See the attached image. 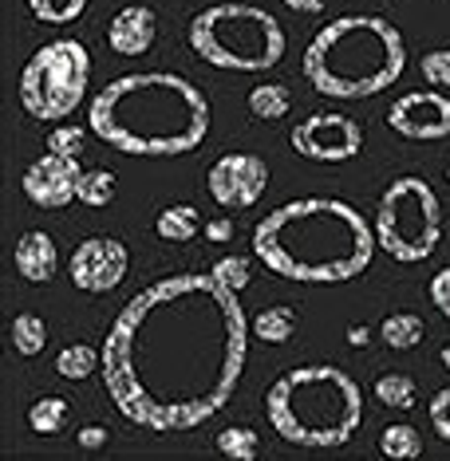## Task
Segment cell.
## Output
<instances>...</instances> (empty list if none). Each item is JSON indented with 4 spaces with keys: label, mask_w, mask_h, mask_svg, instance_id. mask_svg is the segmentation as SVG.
Returning a JSON list of instances; mask_svg holds the SVG:
<instances>
[{
    "label": "cell",
    "mask_w": 450,
    "mask_h": 461,
    "mask_svg": "<svg viewBox=\"0 0 450 461\" xmlns=\"http://www.w3.org/2000/svg\"><path fill=\"white\" fill-rule=\"evenodd\" d=\"M249 359V320L214 272L162 276L127 300L103 339V391L127 422L182 434L234 398Z\"/></svg>",
    "instance_id": "1"
},
{
    "label": "cell",
    "mask_w": 450,
    "mask_h": 461,
    "mask_svg": "<svg viewBox=\"0 0 450 461\" xmlns=\"http://www.w3.org/2000/svg\"><path fill=\"white\" fill-rule=\"evenodd\" d=\"M87 127L131 158H178L209 134V99L178 71H134L91 99Z\"/></svg>",
    "instance_id": "2"
},
{
    "label": "cell",
    "mask_w": 450,
    "mask_h": 461,
    "mask_svg": "<svg viewBox=\"0 0 450 461\" xmlns=\"http://www.w3.org/2000/svg\"><path fill=\"white\" fill-rule=\"evenodd\" d=\"M375 229L340 197H300L253 229V257L280 280L348 285L375 257Z\"/></svg>",
    "instance_id": "3"
},
{
    "label": "cell",
    "mask_w": 450,
    "mask_h": 461,
    "mask_svg": "<svg viewBox=\"0 0 450 461\" xmlns=\"http://www.w3.org/2000/svg\"><path fill=\"white\" fill-rule=\"evenodd\" d=\"M407 44L383 16L352 13L324 24L305 48V79L328 99H372L399 83Z\"/></svg>",
    "instance_id": "4"
},
{
    "label": "cell",
    "mask_w": 450,
    "mask_h": 461,
    "mask_svg": "<svg viewBox=\"0 0 450 461\" xmlns=\"http://www.w3.org/2000/svg\"><path fill=\"white\" fill-rule=\"evenodd\" d=\"M265 414L269 426L292 446L336 449L360 434L363 391L340 366H292L265 391Z\"/></svg>",
    "instance_id": "5"
},
{
    "label": "cell",
    "mask_w": 450,
    "mask_h": 461,
    "mask_svg": "<svg viewBox=\"0 0 450 461\" xmlns=\"http://www.w3.org/2000/svg\"><path fill=\"white\" fill-rule=\"evenodd\" d=\"M194 56L222 71H269L285 59L289 36L273 13L242 0L202 8L186 28Z\"/></svg>",
    "instance_id": "6"
},
{
    "label": "cell",
    "mask_w": 450,
    "mask_h": 461,
    "mask_svg": "<svg viewBox=\"0 0 450 461\" xmlns=\"http://www.w3.org/2000/svg\"><path fill=\"white\" fill-rule=\"evenodd\" d=\"M375 245L399 265H418L435 257L443 240V205L427 177H395L375 205Z\"/></svg>",
    "instance_id": "7"
},
{
    "label": "cell",
    "mask_w": 450,
    "mask_h": 461,
    "mask_svg": "<svg viewBox=\"0 0 450 461\" xmlns=\"http://www.w3.org/2000/svg\"><path fill=\"white\" fill-rule=\"evenodd\" d=\"M91 56L79 40H51L20 71V103L40 122H64L87 95Z\"/></svg>",
    "instance_id": "8"
},
{
    "label": "cell",
    "mask_w": 450,
    "mask_h": 461,
    "mask_svg": "<svg viewBox=\"0 0 450 461\" xmlns=\"http://www.w3.org/2000/svg\"><path fill=\"white\" fill-rule=\"evenodd\" d=\"M292 150L308 162H352L363 150V127L348 114L317 111L292 127Z\"/></svg>",
    "instance_id": "9"
},
{
    "label": "cell",
    "mask_w": 450,
    "mask_h": 461,
    "mask_svg": "<svg viewBox=\"0 0 450 461\" xmlns=\"http://www.w3.org/2000/svg\"><path fill=\"white\" fill-rule=\"evenodd\" d=\"M209 197L222 209H249L261 202V194L269 190V166L257 154H222L206 174Z\"/></svg>",
    "instance_id": "10"
},
{
    "label": "cell",
    "mask_w": 450,
    "mask_h": 461,
    "mask_svg": "<svg viewBox=\"0 0 450 461\" xmlns=\"http://www.w3.org/2000/svg\"><path fill=\"white\" fill-rule=\"evenodd\" d=\"M127 265H131V253L123 240L115 237H87L83 245H76L71 253V285L79 292H91V296H103V292L119 288L123 276H127Z\"/></svg>",
    "instance_id": "11"
},
{
    "label": "cell",
    "mask_w": 450,
    "mask_h": 461,
    "mask_svg": "<svg viewBox=\"0 0 450 461\" xmlns=\"http://www.w3.org/2000/svg\"><path fill=\"white\" fill-rule=\"evenodd\" d=\"M387 127L411 142H438L450 134V99L443 91H407L387 111Z\"/></svg>",
    "instance_id": "12"
},
{
    "label": "cell",
    "mask_w": 450,
    "mask_h": 461,
    "mask_svg": "<svg viewBox=\"0 0 450 461\" xmlns=\"http://www.w3.org/2000/svg\"><path fill=\"white\" fill-rule=\"evenodd\" d=\"M79 177H83V166L79 158H68V154H56L48 150L44 158H36L32 166L24 170V197L40 209H64L71 197L79 190Z\"/></svg>",
    "instance_id": "13"
},
{
    "label": "cell",
    "mask_w": 450,
    "mask_h": 461,
    "mask_svg": "<svg viewBox=\"0 0 450 461\" xmlns=\"http://www.w3.org/2000/svg\"><path fill=\"white\" fill-rule=\"evenodd\" d=\"M154 32H159V16H154V8L127 5L123 13H115V20H111L107 44H111V51L134 59V56H142V51H151Z\"/></svg>",
    "instance_id": "14"
},
{
    "label": "cell",
    "mask_w": 450,
    "mask_h": 461,
    "mask_svg": "<svg viewBox=\"0 0 450 461\" xmlns=\"http://www.w3.org/2000/svg\"><path fill=\"white\" fill-rule=\"evenodd\" d=\"M16 272L24 280H32V285H48L51 276H56L60 268V253H56V240H51L48 233H40V229H32V233H24L16 240Z\"/></svg>",
    "instance_id": "15"
},
{
    "label": "cell",
    "mask_w": 450,
    "mask_h": 461,
    "mask_svg": "<svg viewBox=\"0 0 450 461\" xmlns=\"http://www.w3.org/2000/svg\"><path fill=\"white\" fill-rule=\"evenodd\" d=\"M154 233L162 240H174V245H186V240H194L197 233H206L202 225V213H197L194 205H166L159 217H154Z\"/></svg>",
    "instance_id": "16"
},
{
    "label": "cell",
    "mask_w": 450,
    "mask_h": 461,
    "mask_svg": "<svg viewBox=\"0 0 450 461\" xmlns=\"http://www.w3.org/2000/svg\"><path fill=\"white\" fill-rule=\"evenodd\" d=\"M253 331H257L261 343H269V348H280V343H289L292 335H297V312H292L289 303H273V308L257 312Z\"/></svg>",
    "instance_id": "17"
},
{
    "label": "cell",
    "mask_w": 450,
    "mask_h": 461,
    "mask_svg": "<svg viewBox=\"0 0 450 461\" xmlns=\"http://www.w3.org/2000/svg\"><path fill=\"white\" fill-rule=\"evenodd\" d=\"M68 414H71L68 398L48 394V398H36V402L28 406V426H32L36 434H44V438H56V434H64Z\"/></svg>",
    "instance_id": "18"
},
{
    "label": "cell",
    "mask_w": 450,
    "mask_h": 461,
    "mask_svg": "<svg viewBox=\"0 0 450 461\" xmlns=\"http://www.w3.org/2000/svg\"><path fill=\"white\" fill-rule=\"evenodd\" d=\"M380 335H383V343L391 351H411L415 343H423V320L415 316V312H391L383 323H380Z\"/></svg>",
    "instance_id": "19"
},
{
    "label": "cell",
    "mask_w": 450,
    "mask_h": 461,
    "mask_svg": "<svg viewBox=\"0 0 450 461\" xmlns=\"http://www.w3.org/2000/svg\"><path fill=\"white\" fill-rule=\"evenodd\" d=\"M289 107H292V95H289L285 83H261V87L249 91V111H253L261 122L285 119Z\"/></svg>",
    "instance_id": "20"
},
{
    "label": "cell",
    "mask_w": 450,
    "mask_h": 461,
    "mask_svg": "<svg viewBox=\"0 0 450 461\" xmlns=\"http://www.w3.org/2000/svg\"><path fill=\"white\" fill-rule=\"evenodd\" d=\"M13 348L24 355V359H32L48 348V323L44 316H36V312H20L13 316Z\"/></svg>",
    "instance_id": "21"
},
{
    "label": "cell",
    "mask_w": 450,
    "mask_h": 461,
    "mask_svg": "<svg viewBox=\"0 0 450 461\" xmlns=\"http://www.w3.org/2000/svg\"><path fill=\"white\" fill-rule=\"evenodd\" d=\"M96 366H103V351H96L91 343H71L56 355V371L71 383H83L87 375H96Z\"/></svg>",
    "instance_id": "22"
},
{
    "label": "cell",
    "mask_w": 450,
    "mask_h": 461,
    "mask_svg": "<svg viewBox=\"0 0 450 461\" xmlns=\"http://www.w3.org/2000/svg\"><path fill=\"white\" fill-rule=\"evenodd\" d=\"M375 394H380V402L391 406V411H415L418 406V386L411 375H380V379H375Z\"/></svg>",
    "instance_id": "23"
},
{
    "label": "cell",
    "mask_w": 450,
    "mask_h": 461,
    "mask_svg": "<svg viewBox=\"0 0 450 461\" xmlns=\"http://www.w3.org/2000/svg\"><path fill=\"white\" fill-rule=\"evenodd\" d=\"M380 449L387 457H395V461H411V457L423 454V438H418L415 426L395 422V426H387L380 434Z\"/></svg>",
    "instance_id": "24"
},
{
    "label": "cell",
    "mask_w": 450,
    "mask_h": 461,
    "mask_svg": "<svg viewBox=\"0 0 450 461\" xmlns=\"http://www.w3.org/2000/svg\"><path fill=\"white\" fill-rule=\"evenodd\" d=\"M217 449L234 461H253L261 454V438H257V429H249V426H229L217 434Z\"/></svg>",
    "instance_id": "25"
},
{
    "label": "cell",
    "mask_w": 450,
    "mask_h": 461,
    "mask_svg": "<svg viewBox=\"0 0 450 461\" xmlns=\"http://www.w3.org/2000/svg\"><path fill=\"white\" fill-rule=\"evenodd\" d=\"M40 24H76L87 13V0H28Z\"/></svg>",
    "instance_id": "26"
},
{
    "label": "cell",
    "mask_w": 450,
    "mask_h": 461,
    "mask_svg": "<svg viewBox=\"0 0 450 461\" xmlns=\"http://www.w3.org/2000/svg\"><path fill=\"white\" fill-rule=\"evenodd\" d=\"M76 197L83 205H91V209L111 205L115 202V174H107V170H83Z\"/></svg>",
    "instance_id": "27"
},
{
    "label": "cell",
    "mask_w": 450,
    "mask_h": 461,
    "mask_svg": "<svg viewBox=\"0 0 450 461\" xmlns=\"http://www.w3.org/2000/svg\"><path fill=\"white\" fill-rule=\"evenodd\" d=\"M209 272H214V276L222 280L225 288H234V292H245L249 280H253V272H249V257H237V253L234 257H222Z\"/></svg>",
    "instance_id": "28"
},
{
    "label": "cell",
    "mask_w": 450,
    "mask_h": 461,
    "mask_svg": "<svg viewBox=\"0 0 450 461\" xmlns=\"http://www.w3.org/2000/svg\"><path fill=\"white\" fill-rule=\"evenodd\" d=\"M91 131V127H87ZM87 131L83 127H56L48 134V150H56V154H68V158H79L83 154V142H87Z\"/></svg>",
    "instance_id": "29"
},
{
    "label": "cell",
    "mask_w": 450,
    "mask_h": 461,
    "mask_svg": "<svg viewBox=\"0 0 450 461\" xmlns=\"http://www.w3.org/2000/svg\"><path fill=\"white\" fill-rule=\"evenodd\" d=\"M423 79L431 83V87H450V48H435L423 56Z\"/></svg>",
    "instance_id": "30"
},
{
    "label": "cell",
    "mask_w": 450,
    "mask_h": 461,
    "mask_svg": "<svg viewBox=\"0 0 450 461\" xmlns=\"http://www.w3.org/2000/svg\"><path fill=\"white\" fill-rule=\"evenodd\" d=\"M431 426L443 442H450V386L431 398Z\"/></svg>",
    "instance_id": "31"
},
{
    "label": "cell",
    "mask_w": 450,
    "mask_h": 461,
    "mask_svg": "<svg viewBox=\"0 0 450 461\" xmlns=\"http://www.w3.org/2000/svg\"><path fill=\"white\" fill-rule=\"evenodd\" d=\"M431 300H435V308L450 320V265H446L443 272H435V280H431Z\"/></svg>",
    "instance_id": "32"
},
{
    "label": "cell",
    "mask_w": 450,
    "mask_h": 461,
    "mask_svg": "<svg viewBox=\"0 0 450 461\" xmlns=\"http://www.w3.org/2000/svg\"><path fill=\"white\" fill-rule=\"evenodd\" d=\"M107 438H111V434H107L103 426H83L79 434H76V442H79L83 449H99L103 442H107Z\"/></svg>",
    "instance_id": "33"
},
{
    "label": "cell",
    "mask_w": 450,
    "mask_h": 461,
    "mask_svg": "<svg viewBox=\"0 0 450 461\" xmlns=\"http://www.w3.org/2000/svg\"><path fill=\"white\" fill-rule=\"evenodd\" d=\"M206 237L209 240H234V221H229V217H214V221L206 225Z\"/></svg>",
    "instance_id": "34"
},
{
    "label": "cell",
    "mask_w": 450,
    "mask_h": 461,
    "mask_svg": "<svg viewBox=\"0 0 450 461\" xmlns=\"http://www.w3.org/2000/svg\"><path fill=\"white\" fill-rule=\"evenodd\" d=\"M285 5L292 8V13H305V16H317V13H324V5H328V0H285Z\"/></svg>",
    "instance_id": "35"
},
{
    "label": "cell",
    "mask_w": 450,
    "mask_h": 461,
    "mask_svg": "<svg viewBox=\"0 0 450 461\" xmlns=\"http://www.w3.org/2000/svg\"><path fill=\"white\" fill-rule=\"evenodd\" d=\"M348 343L363 348V343H368V328H348Z\"/></svg>",
    "instance_id": "36"
},
{
    "label": "cell",
    "mask_w": 450,
    "mask_h": 461,
    "mask_svg": "<svg viewBox=\"0 0 450 461\" xmlns=\"http://www.w3.org/2000/svg\"><path fill=\"white\" fill-rule=\"evenodd\" d=\"M443 366H446V371H450V343H446V348H443Z\"/></svg>",
    "instance_id": "37"
},
{
    "label": "cell",
    "mask_w": 450,
    "mask_h": 461,
    "mask_svg": "<svg viewBox=\"0 0 450 461\" xmlns=\"http://www.w3.org/2000/svg\"><path fill=\"white\" fill-rule=\"evenodd\" d=\"M446 182H450V166H446Z\"/></svg>",
    "instance_id": "38"
}]
</instances>
